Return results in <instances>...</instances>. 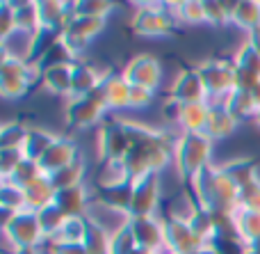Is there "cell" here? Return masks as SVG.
Segmentation results:
<instances>
[{
  "label": "cell",
  "mask_w": 260,
  "mask_h": 254,
  "mask_svg": "<svg viewBox=\"0 0 260 254\" xmlns=\"http://www.w3.org/2000/svg\"><path fill=\"white\" fill-rule=\"evenodd\" d=\"M199 211L197 200L192 197V192L187 190V186L180 192H176L174 197H169V202L165 204V215L162 218L167 220H180V222H189L194 213Z\"/></svg>",
  "instance_id": "cell-29"
},
{
  "label": "cell",
  "mask_w": 260,
  "mask_h": 254,
  "mask_svg": "<svg viewBox=\"0 0 260 254\" xmlns=\"http://www.w3.org/2000/svg\"><path fill=\"white\" fill-rule=\"evenodd\" d=\"M110 69H101L91 62H78L73 67V76H71V96H87V94H94L96 90L101 87L103 78L108 76Z\"/></svg>",
  "instance_id": "cell-20"
},
{
  "label": "cell",
  "mask_w": 260,
  "mask_h": 254,
  "mask_svg": "<svg viewBox=\"0 0 260 254\" xmlns=\"http://www.w3.org/2000/svg\"><path fill=\"white\" fill-rule=\"evenodd\" d=\"M3 238H7L16 250L41 247L46 243L39 218H37V213L30 209L18 211V213L3 211Z\"/></svg>",
  "instance_id": "cell-6"
},
{
  "label": "cell",
  "mask_w": 260,
  "mask_h": 254,
  "mask_svg": "<svg viewBox=\"0 0 260 254\" xmlns=\"http://www.w3.org/2000/svg\"><path fill=\"white\" fill-rule=\"evenodd\" d=\"M55 195H57V190H55V186L50 183V179L41 177L35 186H30L25 190V204H27V209L37 213V211L55 204Z\"/></svg>",
  "instance_id": "cell-32"
},
{
  "label": "cell",
  "mask_w": 260,
  "mask_h": 254,
  "mask_svg": "<svg viewBox=\"0 0 260 254\" xmlns=\"http://www.w3.org/2000/svg\"><path fill=\"white\" fill-rule=\"evenodd\" d=\"M238 211H251V213H260V177L253 183L244 186L240 190V202Z\"/></svg>",
  "instance_id": "cell-48"
},
{
  "label": "cell",
  "mask_w": 260,
  "mask_h": 254,
  "mask_svg": "<svg viewBox=\"0 0 260 254\" xmlns=\"http://www.w3.org/2000/svg\"><path fill=\"white\" fill-rule=\"evenodd\" d=\"M76 64H55V67L41 69L39 87L50 96L69 99L71 96V76Z\"/></svg>",
  "instance_id": "cell-21"
},
{
  "label": "cell",
  "mask_w": 260,
  "mask_h": 254,
  "mask_svg": "<svg viewBox=\"0 0 260 254\" xmlns=\"http://www.w3.org/2000/svg\"><path fill=\"white\" fill-rule=\"evenodd\" d=\"M197 69L203 78L210 103H221L238 87V71H235L233 60L208 58L203 62H199Z\"/></svg>",
  "instance_id": "cell-7"
},
{
  "label": "cell",
  "mask_w": 260,
  "mask_h": 254,
  "mask_svg": "<svg viewBox=\"0 0 260 254\" xmlns=\"http://www.w3.org/2000/svg\"><path fill=\"white\" fill-rule=\"evenodd\" d=\"M121 73L133 87H144V90H151V92H155V94L162 87V80H165L162 62L151 53L133 55V58L123 64Z\"/></svg>",
  "instance_id": "cell-11"
},
{
  "label": "cell",
  "mask_w": 260,
  "mask_h": 254,
  "mask_svg": "<svg viewBox=\"0 0 260 254\" xmlns=\"http://www.w3.org/2000/svg\"><path fill=\"white\" fill-rule=\"evenodd\" d=\"M30 126L25 122H5L0 126V149H23Z\"/></svg>",
  "instance_id": "cell-38"
},
{
  "label": "cell",
  "mask_w": 260,
  "mask_h": 254,
  "mask_svg": "<svg viewBox=\"0 0 260 254\" xmlns=\"http://www.w3.org/2000/svg\"><path fill=\"white\" fill-rule=\"evenodd\" d=\"M57 137L59 135H55L53 131H48V128H44V126H30L27 140H25V145H23V154H25V158L39 163V160L46 156V151L55 145Z\"/></svg>",
  "instance_id": "cell-28"
},
{
  "label": "cell",
  "mask_w": 260,
  "mask_h": 254,
  "mask_svg": "<svg viewBox=\"0 0 260 254\" xmlns=\"http://www.w3.org/2000/svg\"><path fill=\"white\" fill-rule=\"evenodd\" d=\"M41 69L39 64L23 60L3 58L0 60V94L5 101H18L35 85H39Z\"/></svg>",
  "instance_id": "cell-4"
},
{
  "label": "cell",
  "mask_w": 260,
  "mask_h": 254,
  "mask_svg": "<svg viewBox=\"0 0 260 254\" xmlns=\"http://www.w3.org/2000/svg\"><path fill=\"white\" fill-rule=\"evenodd\" d=\"M171 12H174L176 23H183V25H201L206 23V7L199 0H185V3H169Z\"/></svg>",
  "instance_id": "cell-35"
},
{
  "label": "cell",
  "mask_w": 260,
  "mask_h": 254,
  "mask_svg": "<svg viewBox=\"0 0 260 254\" xmlns=\"http://www.w3.org/2000/svg\"><path fill=\"white\" fill-rule=\"evenodd\" d=\"M87 172H89V165H87L85 156L71 163L69 167L59 170V172L50 174V183L55 186V190H67V188H76V186H82L87 179Z\"/></svg>",
  "instance_id": "cell-30"
},
{
  "label": "cell",
  "mask_w": 260,
  "mask_h": 254,
  "mask_svg": "<svg viewBox=\"0 0 260 254\" xmlns=\"http://www.w3.org/2000/svg\"><path fill=\"white\" fill-rule=\"evenodd\" d=\"M187 190L203 209H224V211H238L240 202V188L235 181L221 170L219 163H212L203 172H199L192 181L187 183Z\"/></svg>",
  "instance_id": "cell-2"
},
{
  "label": "cell",
  "mask_w": 260,
  "mask_h": 254,
  "mask_svg": "<svg viewBox=\"0 0 260 254\" xmlns=\"http://www.w3.org/2000/svg\"><path fill=\"white\" fill-rule=\"evenodd\" d=\"M238 232H240V238L249 247H258L260 245V213L238 211Z\"/></svg>",
  "instance_id": "cell-40"
},
{
  "label": "cell",
  "mask_w": 260,
  "mask_h": 254,
  "mask_svg": "<svg viewBox=\"0 0 260 254\" xmlns=\"http://www.w3.org/2000/svg\"><path fill=\"white\" fill-rule=\"evenodd\" d=\"M215 142L206 133H178L174 147V172L187 186L199 172L210 167L215 160Z\"/></svg>",
  "instance_id": "cell-3"
},
{
  "label": "cell",
  "mask_w": 260,
  "mask_h": 254,
  "mask_svg": "<svg viewBox=\"0 0 260 254\" xmlns=\"http://www.w3.org/2000/svg\"><path fill=\"white\" fill-rule=\"evenodd\" d=\"M208 117H210V101H206V103H187L180 105L176 126H178L180 133H206Z\"/></svg>",
  "instance_id": "cell-25"
},
{
  "label": "cell",
  "mask_w": 260,
  "mask_h": 254,
  "mask_svg": "<svg viewBox=\"0 0 260 254\" xmlns=\"http://www.w3.org/2000/svg\"><path fill=\"white\" fill-rule=\"evenodd\" d=\"M87 229H89V220L87 218H69L64 222V227L59 229L57 236L46 243H55V245H82L87 236Z\"/></svg>",
  "instance_id": "cell-34"
},
{
  "label": "cell",
  "mask_w": 260,
  "mask_h": 254,
  "mask_svg": "<svg viewBox=\"0 0 260 254\" xmlns=\"http://www.w3.org/2000/svg\"><path fill=\"white\" fill-rule=\"evenodd\" d=\"M176 25L178 23H176L169 3H142L135 7L133 16H130V30L137 37H146V39L171 35Z\"/></svg>",
  "instance_id": "cell-5"
},
{
  "label": "cell",
  "mask_w": 260,
  "mask_h": 254,
  "mask_svg": "<svg viewBox=\"0 0 260 254\" xmlns=\"http://www.w3.org/2000/svg\"><path fill=\"white\" fill-rule=\"evenodd\" d=\"M23 160H25L23 149H0V177L9 179Z\"/></svg>",
  "instance_id": "cell-51"
},
{
  "label": "cell",
  "mask_w": 260,
  "mask_h": 254,
  "mask_svg": "<svg viewBox=\"0 0 260 254\" xmlns=\"http://www.w3.org/2000/svg\"><path fill=\"white\" fill-rule=\"evenodd\" d=\"M105 30H108V21H105V18H94V16L76 14L64 32H71V35L82 37V39H87V41H94V39H99Z\"/></svg>",
  "instance_id": "cell-31"
},
{
  "label": "cell",
  "mask_w": 260,
  "mask_h": 254,
  "mask_svg": "<svg viewBox=\"0 0 260 254\" xmlns=\"http://www.w3.org/2000/svg\"><path fill=\"white\" fill-rule=\"evenodd\" d=\"M139 250L137 241H135L133 232H130V222L123 229H119L112 236V254H135Z\"/></svg>",
  "instance_id": "cell-49"
},
{
  "label": "cell",
  "mask_w": 260,
  "mask_h": 254,
  "mask_svg": "<svg viewBox=\"0 0 260 254\" xmlns=\"http://www.w3.org/2000/svg\"><path fill=\"white\" fill-rule=\"evenodd\" d=\"M46 254H89L85 245H55V243H44Z\"/></svg>",
  "instance_id": "cell-54"
},
{
  "label": "cell",
  "mask_w": 260,
  "mask_h": 254,
  "mask_svg": "<svg viewBox=\"0 0 260 254\" xmlns=\"http://www.w3.org/2000/svg\"><path fill=\"white\" fill-rule=\"evenodd\" d=\"M91 192L87 188V183L76 188H67V190H57L55 195V204L59 206L67 218H87V209L91 204Z\"/></svg>",
  "instance_id": "cell-22"
},
{
  "label": "cell",
  "mask_w": 260,
  "mask_h": 254,
  "mask_svg": "<svg viewBox=\"0 0 260 254\" xmlns=\"http://www.w3.org/2000/svg\"><path fill=\"white\" fill-rule=\"evenodd\" d=\"M174 101H178V103L187 105V103H206L208 99V90L206 85H203V78L201 73H199V69H180L178 73H176L174 82H171L169 87V94Z\"/></svg>",
  "instance_id": "cell-13"
},
{
  "label": "cell",
  "mask_w": 260,
  "mask_h": 254,
  "mask_svg": "<svg viewBox=\"0 0 260 254\" xmlns=\"http://www.w3.org/2000/svg\"><path fill=\"white\" fill-rule=\"evenodd\" d=\"M153 103H155V92L144 90V87H133V92H130V112L148 110Z\"/></svg>",
  "instance_id": "cell-52"
},
{
  "label": "cell",
  "mask_w": 260,
  "mask_h": 254,
  "mask_svg": "<svg viewBox=\"0 0 260 254\" xmlns=\"http://www.w3.org/2000/svg\"><path fill=\"white\" fill-rule=\"evenodd\" d=\"M130 232L142 250L165 252V218L151 215V218H133Z\"/></svg>",
  "instance_id": "cell-15"
},
{
  "label": "cell",
  "mask_w": 260,
  "mask_h": 254,
  "mask_svg": "<svg viewBox=\"0 0 260 254\" xmlns=\"http://www.w3.org/2000/svg\"><path fill=\"white\" fill-rule=\"evenodd\" d=\"M210 245L217 254H249V245L242 238H215Z\"/></svg>",
  "instance_id": "cell-53"
},
{
  "label": "cell",
  "mask_w": 260,
  "mask_h": 254,
  "mask_svg": "<svg viewBox=\"0 0 260 254\" xmlns=\"http://www.w3.org/2000/svg\"><path fill=\"white\" fill-rule=\"evenodd\" d=\"M251 94H253V101H256V105L260 108V82H258V85L251 90Z\"/></svg>",
  "instance_id": "cell-58"
},
{
  "label": "cell",
  "mask_w": 260,
  "mask_h": 254,
  "mask_svg": "<svg viewBox=\"0 0 260 254\" xmlns=\"http://www.w3.org/2000/svg\"><path fill=\"white\" fill-rule=\"evenodd\" d=\"M212 218H215L217 238H240V232H238V211L215 209V211H212Z\"/></svg>",
  "instance_id": "cell-44"
},
{
  "label": "cell",
  "mask_w": 260,
  "mask_h": 254,
  "mask_svg": "<svg viewBox=\"0 0 260 254\" xmlns=\"http://www.w3.org/2000/svg\"><path fill=\"white\" fill-rule=\"evenodd\" d=\"M37 9H39L41 30L57 37L67 30L71 18L76 16V3H62V0H39Z\"/></svg>",
  "instance_id": "cell-14"
},
{
  "label": "cell",
  "mask_w": 260,
  "mask_h": 254,
  "mask_svg": "<svg viewBox=\"0 0 260 254\" xmlns=\"http://www.w3.org/2000/svg\"><path fill=\"white\" fill-rule=\"evenodd\" d=\"M82 245H85V250L89 254H112V236L105 229L89 222V229H87V236Z\"/></svg>",
  "instance_id": "cell-43"
},
{
  "label": "cell",
  "mask_w": 260,
  "mask_h": 254,
  "mask_svg": "<svg viewBox=\"0 0 260 254\" xmlns=\"http://www.w3.org/2000/svg\"><path fill=\"white\" fill-rule=\"evenodd\" d=\"M160 254H171V252H167V250H165V252H160Z\"/></svg>",
  "instance_id": "cell-61"
},
{
  "label": "cell",
  "mask_w": 260,
  "mask_h": 254,
  "mask_svg": "<svg viewBox=\"0 0 260 254\" xmlns=\"http://www.w3.org/2000/svg\"><path fill=\"white\" fill-rule=\"evenodd\" d=\"M244 41H247L249 46H251L253 50L260 55V27H256V30H251V32H247V37H244Z\"/></svg>",
  "instance_id": "cell-55"
},
{
  "label": "cell",
  "mask_w": 260,
  "mask_h": 254,
  "mask_svg": "<svg viewBox=\"0 0 260 254\" xmlns=\"http://www.w3.org/2000/svg\"><path fill=\"white\" fill-rule=\"evenodd\" d=\"M108 117V108L101 101L99 92L87 96H73V99H67V103H64V122L71 128H78V131L101 126Z\"/></svg>",
  "instance_id": "cell-8"
},
{
  "label": "cell",
  "mask_w": 260,
  "mask_h": 254,
  "mask_svg": "<svg viewBox=\"0 0 260 254\" xmlns=\"http://www.w3.org/2000/svg\"><path fill=\"white\" fill-rule=\"evenodd\" d=\"M41 177H46L44 170H41V165L37 163V160L25 158V160H23V163L12 172V177H9V179H3V181H9L12 186L21 188V190H27V188L35 186V183L39 181Z\"/></svg>",
  "instance_id": "cell-37"
},
{
  "label": "cell",
  "mask_w": 260,
  "mask_h": 254,
  "mask_svg": "<svg viewBox=\"0 0 260 254\" xmlns=\"http://www.w3.org/2000/svg\"><path fill=\"white\" fill-rule=\"evenodd\" d=\"M114 12V3L108 0H78L76 3V14L82 16H94V18H105L108 21Z\"/></svg>",
  "instance_id": "cell-47"
},
{
  "label": "cell",
  "mask_w": 260,
  "mask_h": 254,
  "mask_svg": "<svg viewBox=\"0 0 260 254\" xmlns=\"http://www.w3.org/2000/svg\"><path fill=\"white\" fill-rule=\"evenodd\" d=\"M203 243L192 234L187 222L165 218V250L171 254H194Z\"/></svg>",
  "instance_id": "cell-18"
},
{
  "label": "cell",
  "mask_w": 260,
  "mask_h": 254,
  "mask_svg": "<svg viewBox=\"0 0 260 254\" xmlns=\"http://www.w3.org/2000/svg\"><path fill=\"white\" fill-rule=\"evenodd\" d=\"M235 3H217V0H206L203 7H206V25H212V27H224L231 23L233 18V12H235Z\"/></svg>",
  "instance_id": "cell-41"
},
{
  "label": "cell",
  "mask_w": 260,
  "mask_h": 254,
  "mask_svg": "<svg viewBox=\"0 0 260 254\" xmlns=\"http://www.w3.org/2000/svg\"><path fill=\"white\" fill-rule=\"evenodd\" d=\"M249 254H260V250H256V247H249Z\"/></svg>",
  "instance_id": "cell-60"
},
{
  "label": "cell",
  "mask_w": 260,
  "mask_h": 254,
  "mask_svg": "<svg viewBox=\"0 0 260 254\" xmlns=\"http://www.w3.org/2000/svg\"><path fill=\"white\" fill-rule=\"evenodd\" d=\"M253 124L260 128V108H258V112H256V117H253Z\"/></svg>",
  "instance_id": "cell-59"
},
{
  "label": "cell",
  "mask_w": 260,
  "mask_h": 254,
  "mask_svg": "<svg viewBox=\"0 0 260 254\" xmlns=\"http://www.w3.org/2000/svg\"><path fill=\"white\" fill-rule=\"evenodd\" d=\"M162 206V174H148L133 181V197H130L128 215L133 218H151L160 215Z\"/></svg>",
  "instance_id": "cell-10"
},
{
  "label": "cell",
  "mask_w": 260,
  "mask_h": 254,
  "mask_svg": "<svg viewBox=\"0 0 260 254\" xmlns=\"http://www.w3.org/2000/svg\"><path fill=\"white\" fill-rule=\"evenodd\" d=\"M221 103L226 105V110L233 115L238 124H249V122L253 124V117H256V112H258V105H256L253 94L249 90H240V87H235Z\"/></svg>",
  "instance_id": "cell-26"
},
{
  "label": "cell",
  "mask_w": 260,
  "mask_h": 254,
  "mask_svg": "<svg viewBox=\"0 0 260 254\" xmlns=\"http://www.w3.org/2000/svg\"><path fill=\"white\" fill-rule=\"evenodd\" d=\"M219 165H221V170H224V172L233 179L235 186H238L240 190H242L244 186H249V183H253L260 177L256 160L247 158V156H238V158H231V160L219 163Z\"/></svg>",
  "instance_id": "cell-27"
},
{
  "label": "cell",
  "mask_w": 260,
  "mask_h": 254,
  "mask_svg": "<svg viewBox=\"0 0 260 254\" xmlns=\"http://www.w3.org/2000/svg\"><path fill=\"white\" fill-rule=\"evenodd\" d=\"M78 158H80L78 142L73 140V137L59 135L57 140H55V145L46 151L44 158L39 160V165H41V170H44L46 177H50V174H55V172H59V170L69 167L71 163H76Z\"/></svg>",
  "instance_id": "cell-16"
},
{
  "label": "cell",
  "mask_w": 260,
  "mask_h": 254,
  "mask_svg": "<svg viewBox=\"0 0 260 254\" xmlns=\"http://www.w3.org/2000/svg\"><path fill=\"white\" fill-rule=\"evenodd\" d=\"M189 229L192 234L203 243V245H210L212 241L217 238V232H215V218H212V211L210 209H203L199 206V211L189 218Z\"/></svg>",
  "instance_id": "cell-36"
},
{
  "label": "cell",
  "mask_w": 260,
  "mask_h": 254,
  "mask_svg": "<svg viewBox=\"0 0 260 254\" xmlns=\"http://www.w3.org/2000/svg\"><path fill=\"white\" fill-rule=\"evenodd\" d=\"M194 254H217V252H215V247L212 245H201Z\"/></svg>",
  "instance_id": "cell-57"
},
{
  "label": "cell",
  "mask_w": 260,
  "mask_h": 254,
  "mask_svg": "<svg viewBox=\"0 0 260 254\" xmlns=\"http://www.w3.org/2000/svg\"><path fill=\"white\" fill-rule=\"evenodd\" d=\"M37 218H39V224H41V232H44L46 241H53L55 236L59 234V229L64 227V222H67V215L59 211L57 204H50L46 206V209L37 211Z\"/></svg>",
  "instance_id": "cell-39"
},
{
  "label": "cell",
  "mask_w": 260,
  "mask_h": 254,
  "mask_svg": "<svg viewBox=\"0 0 260 254\" xmlns=\"http://www.w3.org/2000/svg\"><path fill=\"white\" fill-rule=\"evenodd\" d=\"M0 206H3V211H12V213L25 211V190L12 186L9 181H3V186H0Z\"/></svg>",
  "instance_id": "cell-45"
},
{
  "label": "cell",
  "mask_w": 260,
  "mask_h": 254,
  "mask_svg": "<svg viewBox=\"0 0 260 254\" xmlns=\"http://www.w3.org/2000/svg\"><path fill=\"white\" fill-rule=\"evenodd\" d=\"M16 30H18V25H16V9H14V3L5 0V3H0V41L7 39V37L14 35Z\"/></svg>",
  "instance_id": "cell-50"
},
{
  "label": "cell",
  "mask_w": 260,
  "mask_h": 254,
  "mask_svg": "<svg viewBox=\"0 0 260 254\" xmlns=\"http://www.w3.org/2000/svg\"><path fill=\"white\" fill-rule=\"evenodd\" d=\"M87 220H89L91 224H96V227L105 229L110 236H114L119 229H123L130 222V215L123 213V211L112 209L110 204H105L103 200H99V197L94 195L89 209H87Z\"/></svg>",
  "instance_id": "cell-19"
},
{
  "label": "cell",
  "mask_w": 260,
  "mask_h": 254,
  "mask_svg": "<svg viewBox=\"0 0 260 254\" xmlns=\"http://www.w3.org/2000/svg\"><path fill=\"white\" fill-rule=\"evenodd\" d=\"M96 151L99 160H123L130 151V140L126 133L123 117L110 115L96 133Z\"/></svg>",
  "instance_id": "cell-9"
},
{
  "label": "cell",
  "mask_w": 260,
  "mask_h": 254,
  "mask_svg": "<svg viewBox=\"0 0 260 254\" xmlns=\"http://www.w3.org/2000/svg\"><path fill=\"white\" fill-rule=\"evenodd\" d=\"M96 190H114V188L128 186L130 174L123 160H99V167L94 172Z\"/></svg>",
  "instance_id": "cell-23"
},
{
  "label": "cell",
  "mask_w": 260,
  "mask_h": 254,
  "mask_svg": "<svg viewBox=\"0 0 260 254\" xmlns=\"http://www.w3.org/2000/svg\"><path fill=\"white\" fill-rule=\"evenodd\" d=\"M16 254H46V250H44V245L41 247H25V250H18Z\"/></svg>",
  "instance_id": "cell-56"
},
{
  "label": "cell",
  "mask_w": 260,
  "mask_h": 254,
  "mask_svg": "<svg viewBox=\"0 0 260 254\" xmlns=\"http://www.w3.org/2000/svg\"><path fill=\"white\" fill-rule=\"evenodd\" d=\"M231 60H233L235 71H238V87L251 92L260 82V55L247 41H242Z\"/></svg>",
  "instance_id": "cell-17"
},
{
  "label": "cell",
  "mask_w": 260,
  "mask_h": 254,
  "mask_svg": "<svg viewBox=\"0 0 260 254\" xmlns=\"http://www.w3.org/2000/svg\"><path fill=\"white\" fill-rule=\"evenodd\" d=\"M240 124L235 122V117L226 110L224 103H210V117H208V126H206V135L212 142H221L229 140Z\"/></svg>",
  "instance_id": "cell-24"
},
{
  "label": "cell",
  "mask_w": 260,
  "mask_h": 254,
  "mask_svg": "<svg viewBox=\"0 0 260 254\" xmlns=\"http://www.w3.org/2000/svg\"><path fill=\"white\" fill-rule=\"evenodd\" d=\"M231 23L235 27H240L242 32H251L260 27V3H256V0H238Z\"/></svg>",
  "instance_id": "cell-33"
},
{
  "label": "cell",
  "mask_w": 260,
  "mask_h": 254,
  "mask_svg": "<svg viewBox=\"0 0 260 254\" xmlns=\"http://www.w3.org/2000/svg\"><path fill=\"white\" fill-rule=\"evenodd\" d=\"M256 250H260V245H258V247H256Z\"/></svg>",
  "instance_id": "cell-62"
},
{
  "label": "cell",
  "mask_w": 260,
  "mask_h": 254,
  "mask_svg": "<svg viewBox=\"0 0 260 254\" xmlns=\"http://www.w3.org/2000/svg\"><path fill=\"white\" fill-rule=\"evenodd\" d=\"M123 124L130 140V151L123 158L130 181L144 179L148 174H162L165 170L174 167L176 135H171L165 126H153L139 119L123 117Z\"/></svg>",
  "instance_id": "cell-1"
},
{
  "label": "cell",
  "mask_w": 260,
  "mask_h": 254,
  "mask_svg": "<svg viewBox=\"0 0 260 254\" xmlns=\"http://www.w3.org/2000/svg\"><path fill=\"white\" fill-rule=\"evenodd\" d=\"M94 195L99 197V200H103L105 204H110L112 209L128 213L130 197H133V183H128V186H121V188H114V190H96Z\"/></svg>",
  "instance_id": "cell-46"
},
{
  "label": "cell",
  "mask_w": 260,
  "mask_h": 254,
  "mask_svg": "<svg viewBox=\"0 0 260 254\" xmlns=\"http://www.w3.org/2000/svg\"><path fill=\"white\" fill-rule=\"evenodd\" d=\"M101 101L108 108V115H114V117H121V112H130V92H133V85L123 78L121 71H112L110 69L108 76L103 78L99 90Z\"/></svg>",
  "instance_id": "cell-12"
},
{
  "label": "cell",
  "mask_w": 260,
  "mask_h": 254,
  "mask_svg": "<svg viewBox=\"0 0 260 254\" xmlns=\"http://www.w3.org/2000/svg\"><path fill=\"white\" fill-rule=\"evenodd\" d=\"M14 9H16L18 30H27V32H39L41 30L37 3H32V0H18V3H14Z\"/></svg>",
  "instance_id": "cell-42"
}]
</instances>
